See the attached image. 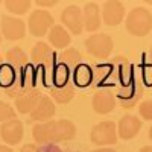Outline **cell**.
I'll return each mask as SVG.
<instances>
[{
  "label": "cell",
  "instance_id": "cell-1",
  "mask_svg": "<svg viewBox=\"0 0 152 152\" xmlns=\"http://www.w3.org/2000/svg\"><path fill=\"white\" fill-rule=\"evenodd\" d=\"M34 140L38 145H49L72 140L76 137V126L70 120H49L37 123L32 129Z\"/></svg>",
  "mask_w": 152,
  "mask_h": 152
},
{
  "label": "cell",
  "instance_id": "cell-2",
  "mask_svg": "<svg viewBox=\"0 0 152 152\" xmlns=\"http://www.w3.org/2000/svg\"><path fill=\"white\" fill-rule=\"evenodd\" d=\"M125 26L126 31L134 37H146L152 29V14L146 8H134L126 15Z\"/></svg>",
  "mask_w": 152,
  "mask_h": 152
},
{
  "label": "cell",
  "instance_id": "cell-3",
  "mask_svg": "<svg viewBox=\"0 0 152 152\" xmlns=\"http://www.w3.org/2000/svg\"><path fill=\"white\" fill-rule=\"evenodd\" d=\"M117 126L111 120L100 122L93 126L91 134H90V140L93 145L102 148V146H110L117 143Z\"/></svg>",
  "mask_w": 152,
  "mask_h": 152
},
{
  "label": "cell",
  "instance_id": "cell-4",
  "mask_svg": "<svg viewBox=\"0 0 152 152\" xmlns=\"http://www.w3.org/2000/svg\"><path fill=\"white\" fill-rule=\"evenodd\" d=\"M113 38L107 34H93L85 40L87 52L96 58H108L113 52Z\"/></svg>",
  "mask_w": 152,
  "mask_h": 152
},
{
  "label": "cell",
  "instance_id": "cell-5",
  "mask_svg": "<svg viewBox=\"0 0 152 152\" xmlns=\"http://www.w3.org/2000/svg\"><path fill=\"white\" fill-rule=\"evenodd\" d=\"M53 17L46 9H35L29 15V32L34 37H44L53 28Z\"/></svg>",
  "mask_w": 152,
  "mask_h": 152
},
{
  "label": "cell",
  "instance_id": "cell-6",
  "mask_svg": "<svg viewBox=\"0 0 152 152\" xmlns=\"http://www.w3.org/2000/svg\"><path fill=\"white\" fill-rule=\"evenodd\" d=\"M142 96H143L142 81L135 78L128 85H123L117 93V99L123 108H134L138 100L142 99Z\"/></svg>",
  "mask_w": 152,
  "mask_h": 152
},
{
  "label": "cell",
  "instance_id": "cell-7",
  "mask_svg": "<svg viewBox=\"0 0 152 152\" xmlns=\"http://www.w3.org/2000/svg\"><path fill=\"white\" fill-rule=\"evenodd\" d=\"M34 72L32 69L28 66L26 69H23L20 72H17V78L15 82L12 84L9 88H6V94L12 99H17L20 94L26 93L34 88Z\"/></svg>",
  "mask_w": 152,
  "mask_h": 152
},
{
  "label": "cell",
  "instance_id": "cell-8",
  "mask_svg": "<svg viewBox=\"0 0 152 152\" xmlns=\"http://www.w3.org/2000/svg\"><path fill=\"white\" fill-rule=\"evenodd\" d=\"M61 21L62 24L75 35H79L84 31V17H82V9L76 5L67 6L61 12Z\"/></svg>",
  "mask_w": 152,
  "mask_h": 152
},
{
  "label": "cell",
  "instance_id": "cell-9",
  "mask_svg": "<svg viewBox=\"0 0 152 152\" xmlns=\"http://www.w3.org/2000/svg\"><path fill=\"white\" fill-rule=\"evenodd\" d=\"M2 34L9 41L21 40L24 34H26V24L20 18H15L12 15H3L2 17Z\"/></svg>",
  "mask_w": 152,
  "mask_h": 152
},
{
  "label": "cell",
  "instance_id": "cell-10",
  "mask_svg": "<svg viewBox=\"0 0 152 152\" xmlns=\"http://www.w3.org/2000/svg\"><path fill=\"white\" fill-rule=\"evenodd\" d=\"M31 58L35 66L43 67L46 72H50L53 69V50L47 43H37L31 52Z\"/></svg>",
  "mask_w": 152,
  "mask_h": 152
},
{
  "label": "cell",
  "instance_id": "cell-11",
  "mask_svg": "<svg viewBox=\"0 0 152 152\" xmlns=\"http://www.w3.org/2000/svg\"><path fill=\"white\" fill-rule=\"evenodd\" d=\"M125 18V6L122 2L110 0L104 3L102 8V21L107 26H119Z\"/></svg>",
  "mask_w": 152,
  "mask_h": 152
},
{
  "label": "cell",
  "instance_id": "cell-12",
  "mask_svg": "<svg viewBox=\"0 0 152 152\" xmlns=\"http://www.w3.org/2000/svg\"><path fill=\"white\" fill-rule=\"evenodd\" d=\"M0 137L8 145H17L23 138V123L18 119H12L0 125Z\"/></svg>",
  "mask_w": 152,
  "mask_h": 152
},
{
  "label": "cell",
  "instance_id": "cell-13",
  "mask_svg": "<svg viewBox=\"0 0 152 152\" xmlns=\"http://www.w3.org/2000/svg\"><path fill=\"white\" fill-rule=\"evenodd\" d=\"M91 107L97 114H108L116 108V96L110 90H99L91 99Z\"/></svg>",
  "mask_w": 152,
  "mask_h": 152
},
{
  "label": "cell",
  "instance_id": "cell-14",
  "mask_svg": "<svg viewBox=\"0 0 152 152\" xmlns=\"http://www.w3.org/2000/svg\"><path fill=\"white\" fill-rule=\"evenodd\" d=\"M140 129H142V120L132 116V114H126L119 120L117 135L122 137L123 140H129L140 132Z\"/></svg>",
  "mask_w": 152,
  "mask_h": 152
},
{
  "label": "cell",
  "instance_id": "cell-15",
  "mask_svg": "<svg viewBox=\"0 0 152 152\" xmlns=\"http://www.w3.org/2000/svg\"><path fill=\"white\" fill-rule=\"evenodd\" d=\"M82 17H84V29L88 32H96L100 28V9L97 3L87 2L82 8Z\"/></svg>",
  "mask_w": 152,
  "mask_h": 152
},
{
  "label": "cell",
  "instance_id": "cell-16",
  "mask_svg": "<svg viewBox=\"0 0 152 152\" xmlns=\"http://www.w3.org/2000/svg\"><path fill=\"white\" fill-rule=\"evenodd\" d=\"M55 111L56 108H55V104L52 102V97L43 96L41 100L38 102V105L35 107V110L31 113V119L38 123H44L55 116Z\"/></svg>",
  "mask_w": 152,
  "mask_h": 152
},
{
  "label": "cell",
  "instance_id": "cell-17",
  "mask_svg": "<svg viewBox=\"0 0 152 152\" xmlns=\"http://www.w3.org/2000/svg\"><path fill=\"white\" fill-rule=\"evenodd\" d=\"M41 100V93L40 90H37V88H32V90L26 91L20 94L17 99H15V107H17V111L21 113V114H31L35 107L38 105V102Z\"/></svg>",
  "mask_w": 152,
  "mask_h": 152
},
{
  "label": "cell",
  "instance_id": "cell-18",
  "mask_svg": "<svg viewBox=\"0 0 152 152\" xmlns=\"http://www.w3.org/2000/svg\"><path fill=\"white\" fill-rule=\"evenodd\" d=\"M113 70L117 75L119 82L123 85H128L134 79V73H132V66L129 64V61L125 56H117L113 61Z\"/></svg>",
  "mask_w": 152,
  "mask_h": 152
},
{
  "label": "cell",
  "instance_id": "cell-19",
  "mask_svg": "<svg viewBox=\"0 0 152 152\" xmlns=\"http://www.w3.org/2000/svg\"><path fill=\"white\" fill-rule=\"evenodd\" d=\"M49 41L52 46H55L56 49H66L72 38H70V34L67 32V29L64 26H59V24H56V26H53L52 29L49 31Z\"/></svg>",
  "mask_w": 152,
  "mask_h": 152
},
{
  "label": "cell",
  "instance_id": "cell-20",
  "mask_svg": "<svg viewBox=\"0 0 152 152\" xmlns=\"http://www.w3.org/2000/svg\"><path fill=\"white\" fill-rule=\"evenodd\" d=\"M6 59H8V64L15 72H20V70L26 69L29 66L28 55L24 53V50H21L20 47H12L11 50H8L6 52Z\"/></svg>",
  "mask_w": 152,
  "mask_h": 152
},
{
  "label": "cell",
  "instance_id": "cell-21",
  "mask_svg": "<svg viewBox=\"0 0 152 152\" xmlns=\"http://www.w3.org/2000/svg\"><path fill=\"white\" fill-rule=\"evenodd\" d=\"M50 96H52V99L58 104H69L75 96V88L70 82L66 84V85H59V87L55 85L52 90H50Z\"/></svg>",
  "mask_w": 152,
  "mask_h": 152
},
{
  "label": "cell",
  "instance_id": "cell-22",
  "mask_svg": "<svg viewBox=\"0 0 152 152\" xmlns=\"http://www.w3.org/2000/svg\"><path fill=\"white\" fill-rule=\"evenodd\" d=\"M93 78H94V70H91V67H88L87 64H81L75 69L73 79L76 85L87 87L90 82H93Z\"/></svg>",
  "mask_w": 152,
  "mask_h": 152
},
{
  "label": "cell",
  "instance_id": "cell-23",
  "mask_svg": "<svg viewBox=\"0 0 152 152\" xmlns=\"http://www.w3.org/2000/svg\"><path fill=\"white\" fill-rule=\"evenodd\" d=\"M61 64L67 69H76L78 66L82 64V55L79 53V50L76 49H66L64 52L59 55Z\"/></svg>",
  "mask_w": 152,
  "mask_h": 152
},
{
  "label": "cell",
  "instance_id": "cell-24",
  "mask_svg": "<svg viewBox=\"0 0 152 152\" xmlns=\"http://www.w3.org/2000/svg\"><path fill=\"white\" fill-rule=\"evenodd\" d=\"M6 9L11 12V14H15V15H23L31 9L32 3L29 0H8L5 3Z\"/></svg>",
  "mask_w": 152,
  "mask_h": 152
},
{
  "label": "cell",
  "instance_id": "cell-25",
  "mask_svg": "<svg viewBox=\"0 0 152 152\" xmlns=\"http://www.w3.org/2000/svg\"><path fill=\"white\" fill-rule=\"evenodd\" d=\"M15 78H17V72L9 64H3L0 67V87H3L6 90L15 82Z\"/></svg>",
  "mask_w": 152,
  "mask_h": 152
},
{
  "label": "cell",
  "instance_id": "cell-26",
  "mask_svg": "<svg viewBox=\"0 0 152 152\" xmlns=\"http://www.w3.org/2000/svg\"><path fill=\"white\" fill-rule=\"evenodd\" d=\"M53 82L55 85H66L69 84V69L64 67L62 64H59L55 70H53Z\"/></svg>",
  "mask_w": 152,
  "mask_h": 152
},
{
  "label": "cell",
  "instance_id": "cell-27",
  "mask_svg": "<svg viewBox=\"0 0 152 152\" xmlns=\"http://www.w3.org/2000/svg\"><path fill=\"white\" fill-rule=\"evenodd\" d=\"M12 119H15V110L5 102H0V122L3 123Z\"/></svg>",
  "mask_w": 152,
  "mask_h": 152
},
{
  "label": "cell",
  "instance_id": "cell-28",
  "mask_svg": "<svg viewBox=\"0 0 152 152\" xmlns=\"http://www.w3.org/2000/svg\"><path fill=\"white\" fill-rule=\"evenodd\" d=\"M138 113H140L142 119L152 120V100H143V102L138 105Z\"/></svg>",
  "mask_w": 152,
  "mask_h": 152
},
{
  "label": "cell",
  "instance_id": "cell-29",
  "mask_svg": "<svg viewBox=\"0 0 152 152\" xmlns=\"http://www.w3.org/2000/svg\"><path fill=\"white\" fill-rule=\"evenodd\" d=\"M20 152H40V148H38L37 145L29 143V145H24V146L21 148V151H20Z\"/></svg>",
  "mask_w": 152,
  "mask_h": 152
},
{
  "label": "cell",
  "instance_id": "cell-30",
  "mask_svg": "<svg viewBox=\"0 0 152 152\" xmlns=\"http://www.w3.org/2000/svg\"><path fill=\"white\" fill-rule=\"evenodd\" d=\"M37 3V6H44V8H52V6H55L56 5V2H43V0H38V2H35Z\"/></svg>",
  "mask_w": 152,
  "mask_h": 152
},
{
  "label": "cell",
  "instance_id": "cell-31",
  "mask_svg": "<svg viewBox=\"0 0 152 152\" xmlns=\"http://www.w3.org/2000/svg\"><path fill=\"white\" fill-rule=\"evenodd\" d=\"M93 152H116V151L111 149V148H97V149L93 151Z\"/></svg>",
  "mask_w": 152,
  "mask_h": 152
},
{
  "label": "cell",
  "instance_id": "cell-32",
  "mask_svg": "<svg viewBox=\"0 0 152 152\" xmlns=\"http://www.w3.org/2000/svg\"><path fill=\"white\" fill-rule=\"evenodd\" d=\"M0 152H14L9 146H0Z\"/></svg>",
  "mask_w": 152,
  "mask_h": 152
},
{
  "label": "cell",
  "instance_id": "cell-33",
  "mask_svg": "<svg viewBox=\"0 0 152 152\" xmlns=\"http://www.w3.org/2000/svg\"><path fill=\"white\" fill-rule=\"evenodd\" d=\"M140 152H152V146H145L140 149Z\"/></svg>",
  "mask_w": 152,
  "mask_h": 152
},
{
  "label": "cell",
  "instance_id": "cell-34",
  "mask_svg": "<svg viewBox=\"0 0 152 152\" xmlns=\"http://www.w3.org/2000/svg\"><path fill=\"white\" fill-rule=\"evenodd\" d=\"M149 138H151V142H152V126L149 128Z\"/></svg>",
  "mask_w": 152,
  "mask_h": 152
},
{
  "label": "cell",
  "instance_id": "cell-35",
  "mask_svg": "<svg viewBox=\"0 0 152 152\" xmlns=\"http://www.w3.org/2000/svg\"><path fill=\"white\" fill-rule=\"evenodd\" d=\"M3 64H5V62H3V56H2V55H0V67H2Z\"/></svg>",
  "mask_w": 152,
  "mask_h": 152
},
{
  "label": "cell",
  "instance_id": "cell-36",
  "mask_svg": "<svg viewBox=\"0 0 152 152\" xmlns=\"http://www.w3.org/2000/svg\"><path fill=\"white\" fill-rule=\"evenodd\" d=\"M149 58H151V62H152V47H151V50H149Z\"/></svg>",
  "mask_w": 152,
  "mask_h": 152
},
{
  "label": "cell",
  "instance_id": "cell-37",
  "mask_svg": "<svg viewBox=\"0 0 152 152\" xmlns=\"http://www.w3.org/2000/svg\"><path fill=\"white\" fill-rule=\"evenodd\" d=\"M0 41H2V35H0Z\"/></svg>",
  "mask_w": 152,
  "mask_h": 152
}]
</instances>
